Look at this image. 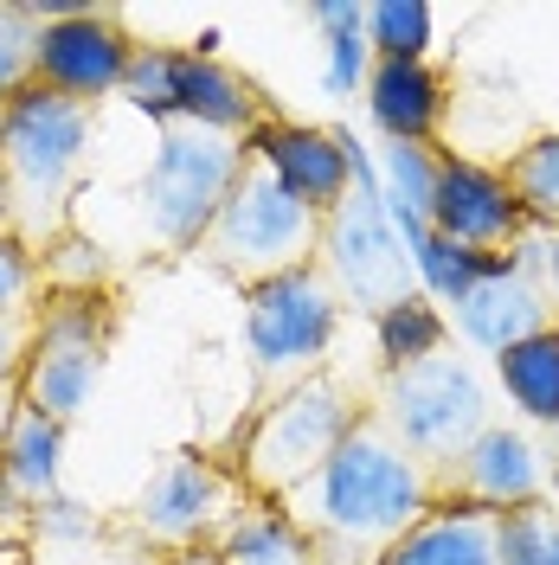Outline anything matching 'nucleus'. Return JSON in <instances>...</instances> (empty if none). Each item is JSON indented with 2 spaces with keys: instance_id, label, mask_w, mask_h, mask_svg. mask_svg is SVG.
Returning a JSON list of instances; mask_svg holds the SVG:
<instances>
[{
  "instance_id": "obj_1",
  "label": "nucleus",
  "mask_w": 559,
  "mask_h": 565,
  "mask_svg": "<svg viewBox=\"0 0 559 565\" xmlns=\"http://www.w3.org/2000/svg\"><path fill=\"white\" fill-rule=\"evenodd\" d=\"M437 508V482L373 412L348 430V444L321 462V476L283 501L303 527L315 565H386V553Z\"/></svg>"
},
{
  "instance_id": "obj_2",
  "label": "nucleus",
  "mask_w": 559,
  "mask_h": 565,
  "mask_svg": "<svg viewBox=\"0 0 559 565\" xmlns=\"http://www.w3.org/2000/svg\"><path fill=\"white\" fill-rule=\"evenodd\" d=\"M97 104H71L45 84H27L0 104V206L7 232L45 257L71 232V200L91 168Z\"/></svg>"
},
{
  "instance_id": "obj_3",
  "label": "nucleus",
  "mask_w": 559,
  "mask_h": 565,
  "mask_svg": "<svg viewBox=\"0 0 559 565\" xmlns=\"http://www.w3.org/2000/svg\"><path fill=\"white\" fill-rule=\"evenodd\" d=\"M367 418V392L348 386L341 373H315L283 398L257 405L251 424L232 444V476L257 501H289V494L321 476V462L348 444V430Z\"/></svg>"
},
{
  "instance_id": "obj_4",
  "label": "nucleus",
  "mask_w": 559,
  "mask_h": 565,
  "mask_svg": "<svg viewBox=\"0 0 559 565\" xmlns=\"http://www.w3.org/2000/svg\"><path fill=\"white\" fill-rule=\"evenodd\" d=\"M245 161H251L245 136L200 129V122H161L155 161L141 168V186H136V212H141L148 245L168 250V257L200 250L219 206L232 200V186L245 174Z\"/></svg>"
},
{
  "instance_id": "obj_5",
  "label": "nucleus",
  "mask_w": 559,
  "mask_h": 565,
  "mask_svg": "<svg viewBox=\"0 0 559 565\" xmlns=\"http://www.w3.org/2000/svg\"><path fill=\"white\" fill-rule=\"evenodd\" d=\"M315 257H321V212H309L251 154L239 186H232V200L219 206L212 232L200 238V264H212L219 277H232L239 289H257V282L309 270Z\"/></svg>"
},
{
  "instance_id": "obj_6",
  "label": "nucleus",
  "mask_w": 559,
  "mask_h": 565,
  "mask_svg": "<svg viewBox=\"0 0 559 565\" xmlns=\"http://www.w3.org/2000/svg\"><path fill=\"white\" fill-rule=\"evenodd\" d=\"M367 412L431 469V482L451 469L483 430H489V392L476 380L470 360H456L451 348L412 360V366H392L380 373V386L367 392Z\"/></svg>"
},
{
  "instance_id": "obj_7",
  "label": "nucleus",
  "mask_w": 559,
  "mask_h": 565,
  "mask_svg": "<svg viewBox=\"0 0 559 565\" xmlns=\"http://www.w3.org/2000/svg\"><path fill=\"white\" fill-rule=\"evenodd\" d=\"M341 328V296L321 270H296V277L257 282L245 289V353H251V392L257 405L283 398L315 373H328V348Z\"/></svg>"
},
{
  "instance_id": "obj_8",
  "label": "nucleus",
  "mask_w": 559,
  "mask_h": 565,
  "mask_svg": "<svg viewBox=\"0 0 559 565\" xmlns=\"http://www.w3.org/2000/svg\"><path fill=\"white\" fill-rule=\"evenodd\" d=\"M245 482L207 450H175L155 462V476L136 489V501L116 514V533H129L155 553H200L219 546V533L245 514Z\"/></svg>"
},
{
  "instance_id": "obj_9",
  "label": "nucleus",
  "mask_w": 559,
  "mask_h": 565,
  "mask_svg": "<svg viewBox=\"0 0 559 565\" xmlns=\"http://www.w3.org/2000/svg\"><path fill=\"white\" fill-rule=\"evenodd\" d=\"M109 341H116L109 289H97V296H45L33 316V353H27V373H20L27 405L71 430L97 398V380L109 366Z\"/></svg>"
},
{
  "instance_id": "obj_10",
  "label": "nucleus",
  "mask_w": 559,
  "mask_h": 565,
  "mask_svg": "<svg viewBox=\"0 0 559 565\" xmlns=\"http://www.w3.org/2000/svg\"><path fill=\"white\" fill-rule=\"evenodd\" d=\"M315 270L335 282V296H354V309H367V316H386L392 302L412 296V264H405V250L392 245L386 212L367 193V180H354L348 200L321 218Z\"/></svg>"
},
{
  "instance_id": "obj_11",
  "label": "nucleus",
  "mask_w": 559,
  "mask_h": 565,
  "mask_svg": "<svg viewBox=\"0 0 559 565\" xmlns=\"http://www.w3.org/2000/svg\"><path fill=\"white\" fill-rule=\"evenodd\" d=\"M129 65H136V39L123 33V20L109 7H71L59 20H45V33H39V84L71 104L116 97Z\"/></svg>"
},
{
  "instance_id": "obj_12",
  "label": "nucleus",
  "mask_w": 559,
  "mask_h": 565,
  "mask_svg": "<svg viewBox=\"0 0 559 565\" xmlns=\"http://www.w3.org/2000/svg\"><path fill=\"white\" fill-rule=\"evenodd\" d=\"M553 494V450L534 444L515 424H489L463 457L437 476V501H470V508H527Z\"/></svg>"
},
{
  "instance_id": "obj_13",
  "label": "nucleus",
  "mask_w": 559,
  "mask_h": 565,
  "mask_svg": "<svg viewBox=\"0 0 559 565\" xmlns=\"http://www.w3.org/2000/svg\"><path fill=\"white\" fill-rule=\"evenodd\" d=\"M437 238L470 250H489V257H515L527 232V212L521 200L508 193L502 168H483V161H456L444 154L437 161V193H431V218H424Z\"/></svg>"
},
{
  "instance_id": "obj_14",
  "label": "nucleus",
  "mask_w": 559,
  "mask_h": 565,
  "mask_svg": "<svg viewBox=\"0 0 559 565\" xmlns=\"http://www.w3.org/2000/svg\"><path fill=\"white\" fill-rule=\"evenodd\" d=\"M451 309H456L463 341H476V348H489V353H508V348H521V341H534V334L559 328V309H553V296H547V282H540V270L527 264V250L502 257L470 296H456Z\"/></svg>"
},
{
  "instance_id": "obj_15",
  "label": "nucleus",
  "mask_w": 559,
  "mask_h": 565,
  "mask_svg": "<svg viewBox=\"0 0 559 565\" xmlns=\"http://www.w3.org/2000/svg\"><path fill=\"white\" fill-rule=\"evenodd\" d=\"M251 154L271 168V174L303 200L309 212H328L348 200V186L360 180V168H354V148L335 129H309V122H283V116H271L257 136H251Z\"/></svg>"
},
{
  "instance_id": "obj_16",
  "label": "nucleus",
  "mask_w": 559,
  "mask_h": 565,
  "mask_svg": "<svg viewBox=\"0 0 559 565\" xmlns=\"http://www.w3.org/2000/svg\"><path fill=\"white\" fill-rule=\"evenodd\" d=\"M175 122H200V129H225V136L251 141L271 122V104L245 71L219 65L200 45V52H175Z\"/></svg>"
},
{
  "instance_id": "obj_17",
  "label": "nucleus",
  "mask_w": 559,
  "mask_h": 565,
  "mask_svg": "<svg viewBox=\"0 0 559 565\" xmlns=\"http://www.w3.org/2000/svg\"><path fill=\"white\" fill-rule=\"evenodd\" d=\"M386 565H502V514L470 501H437Z\"/></svg>"
},
{
  "instance_id": "obj_18",
  "label": "nucleus",
  "mask_w": 559,
  "mask_h": 565,
  "mask_svg": "<svg viewBox=\"0 0 559 565\" xmlns=\"http://www.w3.org/2000/svg\"><path fill=\"white\" fill-rule=\"evenodd\" d=\"M367 109L386 129V141L431 148L437 122H444V77L424 58H373V71H367Z\"/></svg>"
},
{
  "instance_id": "obj_19",
  "label": "nucleus",
  "mask_w": 559,
  "mask_h": 565,
  "mask_svg": "<svg viewBox=\"0 0 559 565\" xmlns=\"http://www.w3.org/2000/svg\"><path fill=\"white\" fill-rule=\"evenodd\" d=\"M59 457H65V424H52L45 412L27 405L13 437H7V450H0V494L13 508H27V514L59 501Z\"/></svg>"
},
{
  "instance_id": "obj_20",
  "label": "nucleus",
  "mask_w": 559,
  "mask_h": 565,
  "mask_svg": "<svg viewBox=\"0 0 559 565\" xmlns=\"http://www.w3.org/2000/svg\"><path fill=\"white\" fill-rule=\"evenodd\" d=\"M27 533H33L39 546V565H104L109 540H116V521H104L97 508H84V501H45L27 514Z\"/></svg>"
},
{
  "instance_id": "obj_21",
  "label": "nucleus",
  "mask_w": 559,
  "mask_h": 565,
  "mask_svg": "<svg viewBox=\"0 0 559 565\" xmlns=\"http://www.w3.org/2000/svg\"><path fill=\"white\" fill-rule=\"evenodd\" d=\"M212 553L225 565H315L309 540H303V527L283 514V501H257V494L245 501V514L219 533Z\"/></svg>"
},
{
  "instance_id": "obj_22",
  "label": "nucleus",
  "mask_w": 559,
  "mask_h": 565,
  "mask_svg": "<svg viewBox=\"0 0 559 565\" xmlns=\"http://www.w3.org/2000/svg\"><path fill=\"white\" fill-rule=\"evenodd\" d=\"M495 373H502L508 398L521 405L527 418L553 430L559 424V328H547V334H534V341H521V348H508V353H495Z\"/></svg>"
},
{
  "instance_id": "obj_23",
  "label": "nucleus",
  "mask_w": 559,
  "mask_h": 565,
  "mask_svg": "<svg viewBox=\"0 0 559 565\" xmlns=\"http://www.w3.org/2000/svg\"><path fill=\"white\" fill-rule=\"evenodd\" d=\"M373 334H380V360L386 373L392 366H412V360H431V353L451 348V321H444V309L431 302V296H405V302H392L386 316H373Z\"/></svg>"
},
{
  "instance_id": "obj_24",
  "label": "nucleus",
  "mask_w": 559,
  "mask_h": 565,
  "mask_svg": "<svg viewBox=\"0 0 559 565\" xmlns=\"http://www.w3.org/2000/svg\"><path fill=\"white\" fill-rule=\"evenodd\" d=\"M502 180H508V193L521 200L534 232H559V129L553 136H534L527 148H515L508 168H502Z\"/></svg>"
},
{
  "instance_id": "obj_25",
  "label": "nucleus",
  "mask_w": 559,
  "mask_h": 565,
  "mask_svg": "<svg viewBox=\"0 0 559 565\" xmlns=\"http://www.w3.org/2000/svg\"><path fill=\"white\" fill-rule=\"evenodd\" d=\"M71 7H0V104L39 84V33Z\"/></svg>"
},
{
  "instance_id": "obj_26",
  "label": "nucleus",
  "mask_w": 559,
  "mask_h": 565,
  "mask_svg": "<svg viewBox=\"0 0 559 565\" xmlns=\"http://www.w3.org/2000/svg\"><path fill=\"white\" fill-rule=\"evenodd\" d=\"M39 277H45V296H97L109 282V257H104V245H91L71 225L65 238L39 257Z\"/></svg>"
},
{
  "instance_id": "obj_27",
  "label": "nucleus",
  "mask_w": 559,
  "mask_h": 565,
  "mask_svg": "<svg viewBox=\"0 0 559 565\" xmlns=\"http://www.w3.org/2000/svg\"><path fill=\"white\" fill-rule=\"evenodd\" d=\"M502 565H559V508L527 501L502 514Z\"/></svg>"
},
{
  "instance_id": "obj_28",
  "label": "nucleus",
  "mask_w": 559,
  "mask_h": 565,
  "mask_svg": "<svg viewBox=\"0 0 559 565\" xmlns=\"http://www.w3.org/2000/svg\"><path fill=\"white\" fill-rule=\"evenodd\" d=\"M419 264H424V277H431V289H437L444 302H456V296H470L476 282L489 277L502 257H489V250H470V245H451V238H437V232L424 225Z\"/></svg>"
},
{
  "instance_id": "obj_29",
  "label": "nucleus",
  "mask_w": 559,
  "mask_h": 565,
  "mask_svg": "<svg viewBox=\"0 0 559 565\" xmlns=\"http://www.w3.org/2000/svg\"><path fill=\"white\" fill-rule=\"evenodd\" d=\"M367 45H373V58H424L431 52V7H419V0L367 7Z\"/></svg>"
},
{
  "instance_id": "obj_30",
  "label": "nucleus",
  "mask_w": 559,
  "mask_h": 565,
  "mask_svg": "<svg viewBox=\"0 0 559 565\" xmlns=\"http://www.w3.org/2000/svg\"><path fill=\"white\" fill-rule=\"evenodd\" d=\"M123 97L155 116V122H175V52L168 45H136V65L123 77Z\"/></svg>"
},
{
  "instance_id": "obj_31",
  "label": "nucleus",
  "mask_w": 559,
  "mask_h": 565,
  "mask_svg": "<svg viewBox=\"0 0 559 565\" xmlns=\"http://www.w3.org/2000/svg\"><path fill=\"white\" fill-rule=\"evenodd\" d=\"M437 161H444V154H431V148H419V141H392V148H386V180H392V193L412 206V218H431Z\"/></svg>"
},
{
  "instance_id": "obj_32",
  "label": "nucleus",
  "mask_w": 559,
  "mask_h": 565,
  "mask_svg": "<svg viewBox=\"0 0 559 565\" xmlns=\"http://www.w3.org/2000/svg\"><path fill=\"white\" fill-rule=\"evenodd\" d=\"M39 302H45L39 257L13 232H0V316H39Z\"/></svg>"
},
{
  "instance_id": "obj_33",
  "label": "nucleus",
  "mask_w": 559,
  "mask_h": 565,
  "mask_svg": "<svg viewBox=\"0 0 559 565\" xmlns=\"http://www.w3.org/2000/svg\"><path fill=\"white\" fill-rule=\"evenodd\" d=\"M33 353V316H0V380H20Z\"/></svg>"
},
{
  "instance_id": "obj_34",
  "label": "nucleus",
  "mask_w": 559,
  "mask_h": 565,
  "mask_svg": "<svg viewBox=\"0 0 559 565\" xmlns=\"http://www.w3.org/2000/svg\"><path fill=\"white\" fill-rule=\"evenodd\" d=\"M515 250H527V264L540 270V282H547V296H553V309H559V232H547V245H534V232H527Z\"/></svg>"
},
{
  "instance_id": "obj_35",
  "label": "nucleus",
  "mask_w": 559,
  "mask_h": 565,
  "mask_svg": "<svg viewBox=\"0 0 559 565\" xmlns=\"http://www.w3.org/2000/svg\"><path fill=\"white\" fill-rule=\"evenodd\" d=\"M104 565H168V553H155V546H141V540H129V533H116L109 540Z\"/></svg>"
},
{
  "instance_id": "obj_36",
  "label": "nucleus",
  "mask_w": 559,
  "mask_h": 565,
  "mask_svg": "<svg viewBox=\"0 0 559 565\" xmlns=\"http://www.w3.org/2000/svg\"><path fill=\"white\" fill-rule=\"evenodd\" d=\"M20 412H27V386H20V380H0V450H7V437H13Z\"/></svg>"
},
{
  "instance_id": "obj_37",
  "label": "nucleus",
  "mask_w": 559,
  "mask_h": 565,
  "mask_svg": "<svg viewBox=\"0 0 559 565\" xmlns=\"http://www.w3.org/2000/svg\"><path fill=\"white\" fill-rule=\"evenodd\" d=\"M168 565H225V559H219L212 546H200V553H175V559H168Z\"/></svg>"
},
{
  "instance_id": "obj_38",
  "label": "nucleus",
  "mask_w": 559,
  "mask_h": 565,
  "mask_svg": "<svg viewBox=\"0 0 559 565\" xmlns=\"http://www.w3.org/2000/svg\"><path fill=\"white\" fill-rule=\"evenodd\" d=\"M547 501H553V508H559V457H553V494H547Z\"/></svg>"
},
{
  "instance_id": "obj_39",
  "label": "nucleus",
  "mask_w": 559,
  "mask_h": 565,
  "mask_svg": "<svg viewBox=\"0 0 559 565\" xmlns=\"http://www.w3.org/2000/svg\"><path fill=\"white\" fill-rule=\"evenodd\" d=\"M553 457H559V424H553Z\"/></svg>"
},
{
  "instance_id": "obj_40",
  "label": "nucleus",
  "mask_w": 559,
  "mask_h": 565,
  "mask_svg": "<svg viewBox=\"0 0 559 565\" xmlns=\"http://www.w3.org/2000/svg\"><path fill=\"white\" fill-rule=\"evenodd\" d=\"M0 232H7V206H0Z\"/></svg>"
}]
</instances>
